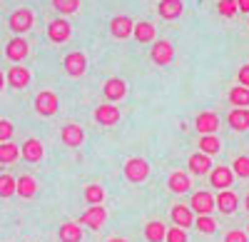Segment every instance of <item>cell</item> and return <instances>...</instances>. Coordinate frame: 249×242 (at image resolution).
I'll use <instances>...</instances> for the list:
<instances>
[{"label":"cell","mask_w":249,"mask_h":242,"mask_svg":"<svg viewBox=\"0 0 249 242\" xmlns=\"http://www.w3.org/2000/svg\"><path fill=\"white\" fill-rule=\"evenodd\" d=\"M28 53H30V45H28V40H25V37H20V35L13 37L10 43L5 45V57L13 60V63H20V60H25Z\"/></svg>","instance_id":"52a82bcc"},{"label":"cell","mask_w":249,"mask_h":242,"mask_svg":"<svg viewBox=\"0 0 249 242\" xmlns=\"http://www.w3.org/2000/svg\"><path fill=\"white\" fill-rule=\"evenodd\" d=\"M182 10H184L182 0H160V5H157V13L164 20H177L182 15Z\"/></svg>","instance_id":"ac0fdd59"},{"label":"cell","mask_w":249,"mask_h":242,"mask_svg":"<svg viewBox=\"0 0 249 242\" xmlns=\"http://www.w3.org/2000/svg\"><path fill=\"white\" fill-rule=\"evenodd\" d=\"M105 220H107V210H105V207H100V205H90L85 212L80 215V225L92 227V230H100L102 225H105Z\"/></svg>","instance_id":"8992f818"},{"label":"cell","mask_w":249,"mask_h":242,"mask_svg":"<svg viewBox=\"0 0 249 242\" xmlns=\"http://www.w3.org/2000/svg\"><path fill=\"white\" fill-rule=\"evenodd\" d=\"M35 192H37L35 177H30V175H20V177H18V185H15V195H20L23 200H30V197H35Z\"/></svg>","instance_id":"ffe728a7"},{"label":"cell","mask_w":249,"mask_h":242,"mask_svg":"<svg viewBox=\"0 0 249 242\" xmlns=\"http://www.w3.org/2000/svg\"><path fill=\"white\" fill-rule=\"evenodd\" d=\"M57 108H60V100H57V95H55L53 90L37 93V97H35V110H37V115L53 117V115L57 112Z\"/></svg>","instance_id":"3957f363"},{"label":"cell","mask_w":249,"mask_h":242,"mask_svg":"<svg viewBox=\"0 0 249 242\" xmlns=\"http://www.w3.org/2000/svg\"><path fill=\"white\" fill-rule=\"evenodd\" d=\"M219 128V117L217 112H199L197 120H195V130L199 135H214Z\"/></svg>","instance_id":"8fae6325"},{"label":"cell","mask_w":249,"mask_h":242,"mask_svg":"<svg viewBox=\"0 0 249 242\" xmlns=\"http://www.w3.org/2000/svg\"><path fill=\"white\" fill-rule=\"evenodd\" d=\"M164 235H167V227H164L162 223H147V227H144V240L147 242H164Z\"/></svg>","instance_id":"4316f807"},{"label":"cell","mask_w":249,"mask_h":242,"mask_svg":"<svg viewBox=\"0 0 249 242\" xmlns=\"http://www.w3.org/2000/svg\"><path fill=\"white\" fill-rule=\"evenodd\" d=\"M15 185H18V180L13 175H0V197L8 200L15 195Z\"/></svg>","instance_id":"4dcf8cb0"},{"label":"cell","mask_w":249,"mask_h":242,"mask_svg":"<svg viewBox=\"0 0 249 242\" xmlns=\"http://www.w3.org/2000/svg\"><path fill=\"white\" fill-rule=\"evenodd\" d=\"M190 207H192L197 215H210L212 207H214V197H212V192H195Z\"/></svg>","instance_id":"e0dca14e"},{"label":"cell","mask_w":249,"mask_h":242,"mask_svg":"<svg viewBox=\"0 0 249 242\" xmlns=\"http://www.w3.org/2000/svg\"><path fill=\"white\" fill-rule=\"evenodd\" d=\"M132 35H135L137 43H155V35H157V30H155V25H152V23H147V20H142V23H135Z\"/></svg>","instance_id":"44dd1931"},{"label":"cell","mask_w":249,"mask_h":242,"mask_svg":"<svg viewBox=\"0 0 249 242\" xmlns=\"http://www.w3.org/2000/svg\"><path fill=\"white\" fill-rule=\"evenodd\" d=\"M224 242H249V235L242 230H230L224 235Z\"/></svg>","instance_id":"f35d334b"},{"label":"cell","mask_w":249,"mask_h":242,"mask_svg":"<svg viewBox=\"0 0 249 242\" xmlns=\"http://www.w3.org/2000/svg\"><path fill=\"white\" fill-rule=\"evenodd\" d=\"M212 168V157L210 155H204V152H195L190 155V170L195 175H204V172H210Z\"/></svg>","instance_id":"7402d4cb"},{"label":"cell","mask_w":249,"mask_h":242,"mask_svg":"<svg viewBox=\"0 0 249 242\" xmlns=\"http://www.w3.org/2000/svg\"><path fill=\"white\" fill-rule=\"evenodd\" d=\"M20 157V148L15 143H0V163L3 165H10Z\"/></svg>","instance_id":"83f0119b"},{"label":"cell","mask_w":249,"mask_h":242,"mask_svg":"<svg viewBox=\"0 0 249 242\" xmlns=\"http://www.w3.org/2000/svg\"><path fill=\"white\" fill-rule=\"evenodd\" d=\"M247 235H249V230H247Z\"/></svg>","instance_id":"f6af8a7d"},{"label":"cell","mask_w":249,"mask_h":242,"mask_svg":"<svg viewBox=\"0 0 249 242\" xmlns=\"http://www.w3.org/2000/svg\"><path fill=\"white\" fill-rule=\"evenodd\" d=\"M60 137H62V143H65L68 148H80L82 143H85V132H82V128L75 125V123H68L65 128H62Z\"/></svg>","instance_id":"4fadbf2b"},{"label":"cell","mask_w":249,"mask_h":242,"mask_svg":"<svg viewBox=\"0 0 249 242\" xmlns=\"http://www.w3.org/2000/svg\"><path fill=\"white\" fill-rule=\"evenodd\" d=\"M3 88H5V75L0 73V90H3Z\"/></svg>","instance_id":"b9f144b4"},{"label":"cell","mask_w":249,"mask_h":242,"mask_svg":"<svg viewBox=\"0 0 249 242\" xmlns=\"http://www.w3.org/2000/svg\"><path fill=\"white\" fill-rule=\"evenodd\" d=\"M13 132H15V128L10 120H0V143H10Z\"/></svg>","instance_id":"74e56055"},{"label":"cell","mask_w":249,"mask_h":242,"mask_svg":"<svg viewBox=\"0 0 249 242\" xmlns=\"http://www.w3.org/2000/svg\"><path fill=\"white\" fill-rule=\"evenodd\" d=\"M70 35H72V28H70V23L65 18H57L48 25V37L53 40V43H65Z\"/></svg>","instance_id":"9c48e42d"},{"label":"cell","mask_w":249,"mask_h":242,"mask_svg":"<svg viewBox=\"0 0 249 242\" xmlns=\"http://www.w3.org/2000/svg\"><path fill=\"white\" fill-rule=\"evenodd\" d=\"M230 103L234 108H247L249 105V88H242V85L232 88L230 90Z\"/></svg>","instance_id":"f546056e"},{"label":"cell","mask_w":249,"mask_h":242,"mask_svg":"<svg viewBox=\"0 0 249 242\" xmlns=\"http://www.w3.org/2000/svg\"><path fill=\"white\" fill-rule=\"evenodd\" d=\"M107 242H127V240H122V237H110Z\"/></svg>","instance_id":"7bdbcfd3"},{"label":"cell","mask_w":249,"mask_h":242,"mask_svg":"<svg viewBox=\"0 0 249 242\" xmlns=\"http://www.w3.org/2000/svg\"><path fill=\"white\" fill-rule=\"evenodd\" d=\"M60 242H82V227L77 223L60 225Z\"/></svg>","instance_id":"cb8c5ba5"},{"label":"cell","mask_w":249,"mask_h":242,"mask_svg":"<svg viewBox=\"0 0 249 242\" xmlns=\"http://www.w3.org/2000/svg\"><path fill=\"white\" fill-rule=\"evenodd\" d=\"M53 8L62 15H72L80 8V0H53Z\"/></svg>","instance_id":"1f68e13d"},{"label":"cell","mask_w":249,"mask_h":242,"mask_svg":"<svg viewBox=\"0 0 249 242\" xmlns=\"http://www.w3.org/2000/svg\"><path fill=\"white\" fill-rule=\"evenodd\" d=\"M5 80H8V85H10V88L23 90V88H28V85H30V70H28V68H23V65H13V68L8 70Z\"/></svg>","instance_id":"30bf717a"},{"label":"cell","mask_w":249,"mask_h":242,"mask_svg":"<svg viewBox=\"0 0 249 242\" xmlns=\"http://www.w3.org/2000/svg\"><path fill=\"white\" fill-rule=\"evenodd\" d=\"M132 30H135V23H132L127 15H117V18L110 20V33H112V37H117V40L130 37Z\"/></svg>","instance_id":"7c38bea8"},{"label":"cell","mask_w":249,"mask_h":242,"mask_svg":"<svg viewBox=\"0 0 249 242\" xmlns=\"http://www.w3.org/2000/svg\"><path fill=\"white\" fill-rule=\"evenodd\" d=\"M164 242H187V232L182 227H170L164 235Z\"/></svg>","instance_id":"8d00e7d4"},{"label":"cell","mask_w":249,"mask_h":242,"mask_svg":"<svg viewBox=\"0 0 249 242\" xmlns=\"http://www.w3.org/2000/svg\"><path fill=\"white\" fill-rule=\"evenodd\" d=\"M217 10H219L222 18H234V15L239 13L237 0H219V3H217Z\"/></svg>","instance_id":"d590c367"},{"label":"cell","mask_w":249,"mask_h":242,"mask_svg":"<svg viewBox=\"0 0 249 242\" xmlns=\"http://www.w3.org/2000/svg\"><path fill=\"white\" fill-rule=\"evenodd\" d=\"M85 200L90 205H102V200H105V190L100 185H88L85 187Z\"/></svg>","instance_id":"d6a6232c"},{"label":"cell","mask_w":249,"mask_h":242,"mask_svg":"<svg viewBox=\"0 0 249 242\" xmlns=\"http://www.w3.org/2000/svg\"><path fill=\"white\" fill-rule=\"evenodd\" d=\"M219 148H222V143H219L217 135H202V137H199V150H202L204 155H217Z\"/></svg>","instance_id":"f1b7e54d"},{"label":"cell","mask_w":249,"mask_h":242,"mask_svg":"<svg viewBox=\"0 0 249 242\" xmlns=\"http://www.w3.org/2000/svg\"><path fill=\"white\" fill-rule=\"evenodd\" d=\"M232 172H234V177H249V157H247V155L234 157V163H232Z\"/></svg>","instance_id":"836d02e7"},{"label":"cell","mask_w":249,"mask_h":242,"mask_svg":"<svg viewBox=\"0 0 249 242\" xmlns=\"http://www.w3.org/2000/svg\"><path fill=\"white\" fill-rule=\"evenodd\" d=\"M230 128H234V130H247L249 128V110L247 108H234L232 112H230Z\"/></svg>","instance_id":"d4e9b609"},{"label":"cell","mask_w":249,"mask_h":242,"mask_svg":"<svg viewBox=\"0 0 249 242\" xmlns=\"http://www.w3.org/2000/svg\"><path fill=\"white\" fill-rule=\"evenodd\" d=\"M120 120V108H115V105H110V103H105V105H97L95 108V123H100V125H115Z\"/></svg>","instance_id":"5bb4252c"},{"label":"cell","mask_w":249,"mask_h":242,"mask_svg":"<svg viewBox=\"0 0 249 242\" xmlns=\"http://www.w3.org/2000/svg\"><path fill=\"white\" fill-rule=\"evenodd\" d=\"M195 227H197L199 232H204V235H210V232L217 230V223H214L210 215H199V217L195 220Z\"/></svg>","instance_id":"e575fe53"},{"label":"cell","mask_w":249,"mask_h":242,"mask_svg":"<svg viewBox=\"0 0 249 242\" xmlns=\"http://www.w3.org/2000/svg\"><path fill=\"white\" fill-rule=\"evenodd\" d=\"M247 210H249V195H247Z\"/></svg>","instance_id":"ee69618b"},{"label":"cell","mask_w":249,"mask_h":242,"mask_svg":"<svg viewBox=\"0 0 249 242\" xmlns=\"http://www.w3.org/2000/svg\"><path fill=\"white\" fill-rule=\"evenodd\" d=\"M124 177L130 183H144L150 177V163L144 157H130L124 163Z\"/></svg>","instance_id":"6da1fadb"},{"label":"cell","mask_w":249,"mask_h":242,"mask_svg":"<svg viewBox=\"0 0 249 242\" xmlns=\"http://www.w3.org/2000/svg\"><path fill=\"white\" fill-rule=\"evenodd\" d=\"M20 155H23L28 163H40L43 155H45V148H43L40 140L30 137V140H25V143H23V148H20Z\"/></svg>","instance_id":"9a60e30c"},{"label":"cell","mask_w":249,"mask_h":242,"mask_svg":"<svg viewBox=\"0 0 249 242\" xmlns=\"http://www.w3.org/2000/svg\"><path fill=\"white\" fill-rule=\"evenodd\" d=\"M102 93H105L107 103L115 105V103H120V100L127 95V85H124V80H120V77H110L105 83V88H102Z\"/></svg>","instance_id":"ba28073f"},{"label":"cell","mask_w":249,"mask_h":242,"mask_svg":"<svg viewBox=\"0 0 249 242\" xmlns=\"http://www.w3.org/2000/svg\"><path fill=\"white\" fill-rule=\"evenodd\" d=\"M210 180H212V187L227 190V187H232V183H234V172H232V168L219 165V168H214V170H212Z\"/></svg>","instance_id":"2e32d148"},{"label":"cell","mask_w":249,"mask_h":242,"mask_svg":"<svg viewBox=\"0 0 249 242\" xmlns=\"http://www.w3.org/2000/svg\"><path fill=\"white\" fill-rule=\"evenodd\" d=\"M150 57H152L155 65H170L172 57H175L172 43H167V40H155V43H152V50H150Z\"/></svg>","instance_id":"5b68a950"},{"label":"cell","mask_w":249,"mask_h":242,"mask_svg":"<svg viewBox=\"0 0 249 242\" xmlns=\"http://www.w3.org/2000/svg\"><path fill=\"white\" fill-rule=\"evenodd\" d=\"M172 223L177 225V227H192V210L190 207H187V205H175L172 207Z\"/></svg>","instance_id":"603a6c76"},{"label":"cell","mask_w":249,"mask_h":242,"mask_svg":"<svg viewBox=\"0 0 249 242\" xmlns=\"http://www.w3.org/2000/svg\"><path fill=\"white\" fill-rule=\"evenodd\" d=\"M33 23H35V15H33V10H30V8H18V10L10 15V20H8L10 30H13V33H18V35L28 33V30L33 28Z\"/></svg>","instance_id":"7a4b0ae2"},{"label":"cell","mask_w":249,"mask_h":242,"mask_svg":"<svg viewBox=\"0 0 249 242\" xmlns=\"http://www.w3.org/2000/svg\"><path fill=\"white\" fill-rule=\"evenodd\" d=\"M62 68H65V73H68L70 77H82V75H85V70H88V57H85V53H80V50L68 53L65 60H62Z\"/></svg>","instance_id":"277c9868"},{"label":"cell","mask_w":249,"mask_h":242,"mask_svg":"<svg viewBox=\"0 0 249 242\" xmlns=\"http://www.w3.org/2000/svg\"><path fill=\"white\" fill-rule=\"evenodd\" d=\"M167 185H170L172 192L182 195V192L190 190V175H187V172H172L170 180H167Z\"/></svg>","instance_id":"484cf974"},{"label":"cell","mask_w":249,"mask_h":242,"mask_svg":"<svg viewBox=\"0 0 249 242\" xmlns=\"http://www.w3.org/2000/svg\"><path fill=\"white\" fill-rule=\"evenodd\" d=\"M237 80H239V85H242V88H249V65H242V68H239Z\"/></svg>","instance_id":"ab89813d"},{"label":"cell","mask_w":249,"mask_h":242,"mask_svg":"<svg viewBox=\"0 0 249 242\" xmlns=\"http://www.w3.org/2000/svg\"><path fill=\"white\" fill-rule=\"evenodd\" d=\"M237 8L244 10V13H249V0H237Z\"/></svg>","instance_id":"60d3db41"},{"label":"cell","mask_w":249,"mask_h":242,"mask_svg":"<svg viewBox=\"0 0 249 242\" xmlns=\"http://www.w3.org/2000/svg\"><path fill=\"white\" fill-rule=\"evenodd\" d=\"M237 205H239V197L234 195V192H230V190H219V195L214 197V207H219L222 212H234L237 210Z\"/></svg>","instance_id":"d6986e66"}]
</instances>
